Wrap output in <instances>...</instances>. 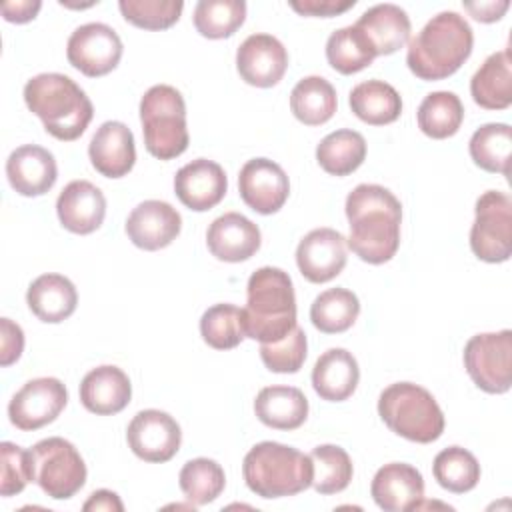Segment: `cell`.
Returning <instances> with one entry per match:
<instances>
[{"label":"cell","mask_w":512,"mask_h":512,"mask_svg":"<svg viewBox=\"0 0 512 512\" xmlns=\"http://www.w3.org/2000/svg\"><path fill=\"white\" fill-rule=\"evenodd\" d=\"M346 218L350 236L346 244L368 264L392 260L400 246L402 204L380 184H358L346 196Z\"/></svg>","instance_id":"obj_1"},{"label":"cell","mask_w":512,"mask_h":512,"mask_svg":"<svg viewBox=\"0 0 512 512\" xmlns=\"http://www.w3.org/2000/svg\"><path fill=\"white\" fill-rule=\"evenodd\" d=\"M474 32L464 16L446 10L432 16L408 42L406 64L420 80L452 76L472 54Z\"/></svg>","instance_id":"obj_2"},{"label":"cell","mask_w":512,"mask_h":512,"mask_svg":"<svg viewBox=\"0 0 512 512\" xmlns=\"http://www.w3.org/2000/svg\"><path fill=\"white\" fill-rule=\"evenodd\" d=\"M296 326V296L288 272L276 266H262L246 286L242 328L246 338L270 344L282 340Z\"/></svg>","instance_id":"obj_3"},{"label":"cell","mask_w":512,"mask_h":512,"mask_svg":"<svg viewBox=\"0 0 512 512\" xmlns=\"http://www.w3.org/2000/svg\"><path fill=\"white\" fill-rule=\"evenodd\" d=\"M24 102L46 132L62 142H72L88 128L94 108L86 92L66 74L44 72L24 86Z\"/></svg>","instance_id":"obj_4"},{"label":"cell","mask_w":512,"mask_h":512,"mask_svg":"<svg viewBox=\"0 0 512 512\" xmlns=\"http://www.w3.org/2000/svg\"><path fill=\"white\" fill-rule=\"evenodd\" d=\"M242 474L246 486L256 496L284 498L312 486L314 466L310 454L266 440L248 450L242 462Z\"/></svg>","instance_id":"obj_5"},{"label":"cell","mask_w":512,"mask_h":512,"mask_svg":"<svg viewBox=\"0 0 512 512\" xmlns=\"http://www.w3.org/2000/svg\"><path fill=\"white\" fill-rule=\"evenodd\" d=\"M378 414L384 424L398 436L430 444L444 432V414L434 396L412 382H396L382 390Z\"/></svg>","instance_id":"obj_6"},{"label":"cell","mask_w":512,"mask_h":512,"mask_svg":"<svg viewBox=\"0 0 512 512\" xmlns=\"http://www.w3.org/2000/svg\"><path fill=\"white\" fill-rule=\"evenodd\" d=\"M140 122L144 146L154 158L172 160L188 148L186 104L174 86L156 84L144 92L140 100Z\"/></svg>","instance_id":"obj_7"},{"label":"cell","mask_w":512,"mask_h":512,"mask_svg":"<svg viewBox=\"0 0 512 512\" xmlns=\"http://www.w3.org/2000/svg\"><path fill=\"white\" fill-rule=\"evenodd\" d=\"M32 482L54 500L72 498L86 484V464L72 442L52 436L28 450Z\"/></svg>","instance_id":"obj_8"},{"label":"cell","mask_w":512,"mask_h":512,"mask_svg":"<svg viewBox=\"0 0 512 512\" xmlns=\"http://www.w3.org/2000/svg\"><path fill=\"white\" fill-rule=\"evenodd\" d=\"M470 228L472 252L490 264L506 262L512 254V200L506 192L486 190L474 208Z\"/></svg>","instance_id":"obj_9"},{"label":"cell","mask_w":512,"mask_h":512,"mask_svg":"<svg viewBox=\"0 0 512 512\" xmlns=\"http://www.w3.org/2000/svg\"><path fill=\"white\" fill-rule=\"evenodd\" d=\"M464 368L472 382L488 394H504L512 384V332H484L464 346Z\"/></svg>","instance_id":"obj_10"},{"label":"cell","mask_w":512,"mask_h":512,"mask_svg":"<svg viewBox=\"0 0 512 512\" xmlns=\"http://www.w3.org/2000/svg\"><path fill=\"white\" fill-rule=\"evenodd\" d=\"M122 50V40L114 28L102 22H88L70 34L66 58L84 76L98 78L118 66Z\"/></svg>","instance_id":"obj_11"},{"label":"cell","mask_w":512,"mask_h":512,"mask_svg":"<svg viewBox=\"0 0 512 512\" xmlns=\"http://www.w3.org/2000/svg\"><path fill=\"white\" fill-rule=\"evenodd\" d=\"M66 402L68 390L58 378H34L12 396L8 404V418L18 430L32 432L54 422Z\"/></svg>","instance_id":"obj_12"},{"label":"cell","mask_w":512,"mask_h":512,"mask_svg":"<svg viewBox=\"0 0 512 512\" xmlns=\"http://www.w3.org/2000/svg\"><path fill=\"white\" fill-rule=\"evenodd\" d=\"M126 440L130 450L144 462H168L176 456L182 442L178 422L162 410L148 408L138 412L128 428Z\"/></svg>","instance_id":"obj_13"},{"label":"cell","mask_w":512,"mask_h":512,"mask_svg":"<svg viewBox=\"0 0 512 512\" xmlns=\"http://www.w3.org/2000/svg\"><path fill=\"white\" fill-rule=\"evenodd\" d=\"M238 192L254 212L274 214L286 204L290 182L280 164L268 158H252L240 168Z\"/></svg>","instance_id":"obj_14"},{"label":"cell","mask_w":512,"mask_h":512,"mask_svg":"<svg viewBox=\"0 0 512 512\" xmlns=\"http://www.w3.org/2000/svg\"><path fill=\"white\" fill-rule=\"evenodd\" d=\"M288 68V52L272 34H250L236 52L240 78L256 88L276 86Z\"/></svg>","instance_id":"obj_15"},{"label":"cell","mask_w":512,"mask_h":512,"mask_svg":"<svg viewBox=\"0 0 512 512\" xmlns=\"http://www.w3.org/2000/svg\"><path fill=\"white\" fill-rule=\"evenodd\" d=\"M346 238L332 228L310 230L296 248L300 274L314 284L336 278L346 266Z\"/></svg>","instance_id":"obj_16"},{"label":"cell","mask_w":512,"mask_h":512,"mask_svg":"<svg viewBox=\"0 0 512 512\" xmlns=\"http://www.w3.org/2000/svg\"><path fill=\"white\" fill-rule=\"evenodd\" d=\"M180 230L182 218L178 210L164 200H144L126 218L130 242L148 252L170 246Z\"/></svg>","instance_id":"obj_17"},{"label":"cell","mask_w":512,"mask_h":512,"mask_svg":"<svg viewBox=\"0 0 512 512\" xmlns=\"http://www.w3.org/2000/svg\"><path fill=\"white\" fill-rule=\"evenodd\" d=\"M226 190L228 178L224 168L206 158L188 162L174 176V192L178 200L194 212H206L220 204Z\"/></svg>","instance_id":"obj_18"},{"label":"cell","mask_w":512,"mask_h":512,"mask_svg":"<svg viewBox=\"0 0 512 512\" xmlns=\"http://www.w3.org/2000/svg\"><path fill=\"white\" fill-rule=\"evenodd\" d=\"M370 494L384 512L416 510L424 500V478L410 464L390 462L374 474Z\"/></svg>","instance_id":"obj_19"},{"label":"cell","mask_w":512,"mask_h":512,"mask_svg":"<svg viewBox=\"0 0 512 512\" xmlns=\"http://www.w3.org/2000/svg\"><path fill=\"white\" fill-rule=\"evenodd\" d=\"M56 214L68 232L92 234L104 222L106 198L92 182L72 180L62 188L56 200Z\"/></svg>","instance_id":"obj_20"},{"label":"cell","mask_w":512,"mask_h":512,"mask_svg":"<svg viewBox=\"0 0 512 512\" xmlns=\"http://www.w3.org/2000/svg\"><path fill=\"white\" fill-rule=\"evenodd\" d=\"M260 228L238 212L218 216L206 230V244L214 258L222 262H244L260 248Z\"/></svg>","instance_id":"obj_21"},{"label":"cell","mask_w":512,"mask_h":512,"mask_svg":"<svg viewBox=\"0 0 512 512\" xmlns=\"http://www.w3.org/2000/svg\"><path fill=\"white\" fill-rule=\"evenodd\" d=\"M88 156L96 172L106 178L126 176L136 162L132 130L118 120L104 122L92 136Z\"/></svg>","instance_id":"obj_22"},{"label":"cell","mask_w":512,"mask_h":512,"mask_svg":"<svg viewBox=\"0 0 512 512\" xmlns=\"http://www.w3.org/2000/svg\"><path fill=\"white\" fill-rule=\"evenodd\" d=\"M6 176L20 196L32 198L46 194L54 186L58 168L52 152L38 144H24L8 156Z\"/></svg>","instance_id":"obj_23"},{"label":"cell","mask_w":512,"mask_h":512,"mask_svg":"<svg viewBox=\"0 0 512 512\" xmlns=\"http://www.w3.org/2000/svg\"><path fill=\"white\" fill-rule=\"evenodd\" d=\"M132 398V384L126 372L118 366H98L90 370L80 382L82 406L98 416H112L122 412Z\"/></svg>","instance_id":"obj_24"},{"label":"cell","mask_w":512,"mask_h":512,"mask_svg":"<svg viewBox=\"0 0 512 512\" xmlns=\"http://www.w3.org/2000/svg\"><path fill=\"white\" fill-rule=\"evenodd\" d=\"M376 56H388L400 50L410 40V18L396 4H376L368 8L354 24Z\"/></svg>","instance_id":"obj_25"},{"label":"cell","mask_w":512,"mask_h":512,"mask_svg":"<svg viewBox=\"0 0 512 512\" xmlns=\"http://www.w3.org/2000/svg\"><path fill=\"white\" fill-rule=\"evenodd\" d=\"M360 368L352 352L344 348L326 350L312 368L314 392L328 402L350 398L358 386Z\"/></svg>","instance_id":"obj_26"},{"label":"cell","mask_w":512,"mask_h":512,"mask_svg":"<svg viewBox=\"0 0 512 512\" xmlns=\"http://www.w3.org/2000/svg\"><path fill=\"white\" fill-rule=\"evenodd\" d=\"M26 302L38 320L58 324L74 314L78 304V292L66 276L42 274L30 282Z\"/></svg>","instance_id":"obj_27"},{"label":"cell","mask_w":512,"mask_h":512,"mask_svg":"<svg viewBox=\"0 0 512 512\" xmlns=\"http://www.w3.org/2000/svg\"><path fill=\"white\" fill-rule=\"evenodd\" d=\"M472 100L486 110H506L512 104L510 50L490 54L470 80Z\"/></svg>","instance_id":"obj_28"},{"label":"cell","mask_w":512,"mask_h":512,"mask_svg":"<svg viewBox=\"0 0 512 512\" xmlns=\"http://www.w3.org/2000/svg\"><path fill=\"white\" fill-rule=\"evenodd\" d=\"M256 418L276 430H296L308 418V398L294 386H266L254 400Z\"/></svg>","instance_id":"obj_29"},{"label":"cell","mask_w":512,"mask_h":512,"mask_svg":"<svg viewBox=\"0 0 512 512\" xmlns=\"http://www.w3.org/2000/svg\"><path fill=\"white\" fill-rule=\"evenodd\" d=\"M352 112L370 126H384L402 114V98L394 86L384 80H364L350 92Z\"/></svg>","instance_id":"obj_30"},{"label":"cell","mask_w":512,"mask_h":512,"mask_svg":"<svg viewBox=\"0 0 512 512\" xmlns=\"http://www.w3.org/2000/svg\"><path fill=\"white\" fill-rule=\"evenodd\" d=\"M334 86L322 76H306L290 92V110L306 126H320L336 112Z\"/></svg>","instance_id":"obj_31"},{"label":"cell","mask_w":512,"mask_h":512,"mask_svg":"<svg viewBox=\"0 0 512 512\" xmlns=\"http://www.w3.org/2000/svg\"><path fill=\"white\" fill-rule=\"evenodd\" d=\"M366 158V140L356 130H336L320 140L316 146V160L320 168L332 176H348L362 166Z\"/></svg>","instance_id":"obj_32"},{"label":"cell","mask_w":512,"mask_h":512,"mask_svg":"<svg viewBox=\"0 0 512 512\" xmlns=\"http://www.w3.org/2000/svg\"><path fill=\"white\" fill-rule=\"evenodd\" d=\"M468 150L474 164L482 170L508 176L512 156V128L504 122L484 124L472 134Z\"/></svg>","instance_id":"obj_33"},{"label":"cell","mask_w":512,"mask_h":512,"mask_svg":"<svg viewBox=\"0 0 512 512\" xmlns=\"http://www.w3.org/2000/svg\"><path fill=\"white\" fill-rule=\"evenodd\" d=\"M360 314V300L352 290L328 288L320 292L310 306L314 328L324 334L346 332Z\"/></svg>","instance_id":"obj_34"},{"label":"cell","mask_w":512,"mask_h":512,"mask_svg":"<svg viewBox=\"0 0 512 512\" xmlns=\"http://www.w3.org/2000/svg\"><path fill=\"white\" fill-rule=\"evenodd\" d=\"M416 118H418V128L426 136L434 140H444L454 136L462 126L464 106L454 92L438 90V92H430L420 102Z\"/></svg>","instance_id":"obj_35"},{"label":"cell","mask_w":512,"mask_h":512,"mask_svg":"<svg viewBox=\"0 0 512 512\" xmlns=\"http://www.w3.org/2000/svg\"><path fill=\"white\" fill-rule=\"evenodd\" d=\"M328 64L340 74H354L364 70L376 58L364 34L352 24L334 30L326 42Z\"/></svg>","instance_id":"obj_36"},{"label":"cell","mask_w":512,"mask_h":512,"mask_svg":"<svg viewBox=\"0 0 512 512\" xmlns=\"http://www.w3.org/2000/svg\"><path fill=\"white\" fill-rule=\"evenodd\" d=\"M432 472L436 482L454 494L470 492L480 480V464L476 456L462 446H450L438 452Z\"/></svg>","instance_id":"obj_37"},{"label":"cell","mask_w":512,"mask_h":512,"mask_svg":"<svg viewBox=\"0 0 512 512\" xmlns=\"http://www.w3.org/2000/svg\"><path fill=\"white\" fill-rule=\"evenodd\" d=\"M310 458L314 466L312 486L318 494H336L350 484L354 468L344 448L336 444H322L310 452Z\"/></svg>","instance_id":"obj_38"},{"label":"cell","mask_w":512,"mask_h":512,"mask_svg":"<svg viewBox=\"0 0 512 512\" xmlns=\"http://www.w3.org/2000/svg\"><path fill=\"white\" fill-rule=\"evenodd\" d=\"M246 20L244 0H200L194 8L196 30L210 40L232 36Z\"/></svg>","instance_id":"obj_39"},{"label":"cell","mask_w":512,"mask_h":512,"mask_svg":"<svg viewBox=\"0 0 512 512\" xmlns=\"http://www.w3.org/2000/svg\"><path fill=\"white\" fill-rule=\"evenodd\" d=\"M178 482L180 490L192 504L204 506L214 502L222 494L226 486V476L216 460L194 458L182 466Z\"/></svg>","instance_id":"obj_40"},{"label":"cell","mask_w":512,"mask_h":512,"mask_svg":"<svg viewBox=\"0 0 512 512\" xmlns=\"http://www.w3.org/2000/svg\"><path fill=\"white\" fill-rule=\"evenodd\" d=\"M202 340L214 350L236 348L244 338L242 308L234 304H214L200 318Z\"/></svg>","instance_id":"obj_41"},{"label":"cell","mask_w":512,"mask_h":512,"mask_svg":"<svg viewBox=\"0 0 512 512\" xmlns=\"http://www.w3.org/2000/svg\"><path fill=\"white\" fill-rule=\"evenodd\" d=\"M118 8L126 22L144 30H166L178 22L184 2L180 0H120Z\"/></svg>","instance_id":"obj_42"},{"label":"cell","mask_w":512,"mask_h":512,"mask_svg":"<svg viewBox=\"0 0 512 512\" xmlns=\"http://www.w3.org/2000/svg\"><path fill=\"white\" fill-rule=\"evenodd\" d=\"M306 350H308L306 334L296 324L282 340L262 344L260 346V358H262L264 366L270 372L294 374L302 368V364L306 360Z\"/></svg>","instance_id":"obj_43"},{"label":"cell","mask_w":512,"mask_h":512,"mask_svg":"<svg viewBox=\"0 0 512 512\" xmlns=\"http://www.w3.org/2000/svg\"><path fill=\"white\" fill-rule=\"evenodd\" d=\"M2 458V480H0V496L8 498L20 494L28 482H32L30 474V458L28 450L18 444L2 442L0 444Z\"/></svg>","instance_id":"obj_44"},{"label":"cell","mask_w":512,"mask_h":512,"mask_svg":"<svg viewBox=\"0 0 512 512\" xmlns=\"http://www.w3.org/2000/svg\"><path fill=\"white\" fill-rule=\"evenodd\" d=\"M0 334V364L10 366L22 356L24 332L10 318H0Z\"/></svg>","instance_id":"obj_45"},{"label":"cell","mask_w":512,"mask_h":512,"mask_svg":"<svg viewBox=\"0 0 512 512\" xmlns=\"http://www.w3.org/2000/svg\"><path fill=\"white\" fill-rule=\"evenodd\" d=\"M356 0H290L292 10L302 16H320L330 18L354 8Z\"/></svg>","instance_id":"obj_46"},{"label":"cell","mask_w":512,"mask_h":512,"mask_svg":"<svg viewBox=\"0 0 512 512\" xmlns=\"http://www.w3.org/2000/svg\"><path fill=\"white\" fill-rule=\"evenodd\" d=\"M42 2L40 0H16V2H4L2 4V16L8 22H16V24H24L36 18V14L40 12Z\"/></svg>","instance_id":"obj_47"},{"label":"cell","mask_w":512,"mask_h":512,"mask_svg":"<svg viewBox=\"0 0 512 512\" xmlns=\"http://www.w3.org/2000/svg\"><path fill=\"white\" fill-rule=\"evenodd\" d=\"M510 8V2L508 0H490V2H464V10L470 12V16L478 22H496L500 20L506 10Z\"/></svg>","instance_id":"obj_48"},{"label":"cell","mask_w":512,"mask_h":512,"mask_svg":"<svg viewBox=\"0 0 512 512\" xmlns=\"http://www.w3.org/2000/svg\"><path fill=\"white\" fill-rule=\"evenodd\" d=\"M86 512L94 510V512H122L124 504L120 502L118 494L112 490H96L90 494V498L84 502L82 506Z\"/></svg>","instance_id":"obj_49"}]
</instances>
